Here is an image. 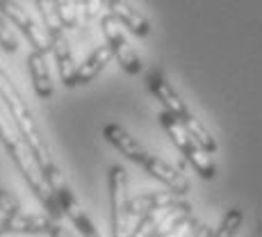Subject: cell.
Segmentation results:
<instances>
[{"instance_id":"8992f818","label":"cell","mask_w":262,"mask_h":237,"mask_svg":"<svg viewBox=\"0 0 262 237\" xmlns=\"http://www.w3.org/2000/svg\"><path fill=\"white\" fill-rule=\"evenodd\" d=\"M0 12L7 16V21L12 23V28H16L30 41L32 50H41V53H50V41L48 34L43 30V25H39L30 16V12L23 7L18 0H0Z\"/></svg>"},{"instance_id":"2e32d148","label":"cell","mask_w":262,"mask_h":237,"mask_svg":"<svg viewBox=\"0 0 262 237\" xmlns=\"http://www.w3.org/2000/svg\"><path fill=\"white\" fill-rule=\"evenodd\" d=\"M48 41H50V53H53L55 64H57L59 78H62V82L69 87V82H71V75L75 71V57H73L71 44H69L64 30H62V32L48 34Z\"/></svg>"},{"instance_id":"7402d4cb","label":"cell","mask_w":262,"mask_h":237,"mask_svg":"<svg viewBox=\"0 0 262 237\" xmlns=\"http://www.w3.org/2000/svg\"><path fill=\"white\" fill-rule=\"evenodd\" d=\"M0 212H3L5 217H16V214L23 212L21 203H18V201L14 199L5 187H0Z\"/></svg>"},{"instance_id":"484cf974","label":"cell","mask_w":262,"mask_h":237,"mask_svg":"<svg viewBox=\"0 0 262 237\" xmlns=\"http://www.w3.org/2000/svg\"><path fill=\"white\" fill-rule=\"evenodd\" d=\"M208 235H210L208 224H203V221H201V226H199V228H196V233L191 235V237H208Z\"/></svg>"},{"instance_id":"3957f363","label":"cell","mask_w":262,"mask_h":237,"mask_svg":"<svg viewBox=\"0 0 262 237\" xmlns=\"http://www.w3.org/2000/svg\"><path fill=\"white\" fill-rule=\"evenodd\" d=\"M187 219H191V205L185 201H176L167 208L153 210V212L139 217L137 226L130 228L128 237H169Z\"/></svg>"},{"instance_id":"9a60e30c","label":"cell","mask_w":262,"mask_h":237,"mask_svg":"<svg viewBox=\"0 0 262 237\" xmlns=\"http://www.w3.org/2000/svg\"><path fill=\"white\" fill-rule=\"evenodd\" d=\"M178 199V194L176 191H144V194H137V196H130V203H128V210H130V217H144L148 212H153V210H160V208H167V205L176 203Z\"/></svg>"},{"instance_id":"603a6c76","label":"cell","mask_w":262,"mask_h":237,"mask_svg":"<svg viewBox=\"0 0 262 237\" xmlns=\"http://www.w3.org/2000/svg\"><path fill=\"white\" fill-rule=\"evenodd\" d=\"M199 226H201V221L191 217V219H187L183 226H178V228H176L169 237H191V235L196 233V228H199Z\"/></svg>"},{"instance_id":"cb8c5ba5","label":"cell","mask_w":262,"mask_h":237,"mask_svg":"<svg viewBox=\"0 0 262 237\" xmlns=\"http://www.w3.org/2000/svg\"><path fill=\"white\" fill-rule=\"evenodd\" d=\"M48 235L50 237H75L62 221H50V228H48Z\"/></svg>"},{"instance_id":"8fae6325","label":"cell","mask_w":262,"mask_h":237,"mask_svg":"<svg viewBox=\"0 0 262 237\" xmlns=\"http://www.w3.org/2000/svg\"><path fill=\"white\" fill-rule=\"evenodd\" d=\"M105 9H107V14L121 25V28H128L130 32L137 34V37H146V34H150L148 18H146L144 14H139L137 9L128 3V0H107Z\"/></svg>"},{"instance_id":"d4e9b609","label":"cell","mask_w":262,"mask_h":237,"mask_svg":"<svg viewBox=\"0 0 262 237\" xmlns=\"http://www.w3.org/2000/svg\"><path fill=\"white\" fill-rule=\"evenodd\" d=\"M103 5H107V0H89V3H87V5H84V7H82L84 16H87V18L96 16V14H98V9L103 7Z\"/></svg>"},{"instance_id":"e0dca14e","label":"cell","mask_w":262,"mask_h":237,"mask_svg":"<svg viewBox=\"0 0 262 237\" xmlns=\"http://www.w3.org/2000/svg\"><path fill=\"white\" fill-rule=\"evenodd\" d=\"M180 123L185 125V130H187V133H189V137L194 139V142L199 144L201 148L205 150V153H208V155H210V153H214V150H216V139L212 137V133H210V130L205 128V125H203L199 119L194 117V114H191L189 119L180 121Z\"/></svg>"},{"instance_id":"7a4b0ae2","label":"cell","mask_w":262,"mask_h":237,"mask_svg":"<svg viewBox=\"0 0 262 237\" xmlns=\"http://www.w3.org/2000/svg\"><path fill=\"white\" fill-rule=\"evenodd\" d=\"M0 103L5 105V110H7V114L12 117L14 125H16L18 135L23 137V142L28 144L30 153H32V158L37 160L39 169H41V174H46V171L55 169L57 162H55L53 153H50L46 139L41 137V130H39L37 121H34V114L32 110L28 107V103H25L23 94L18 92L16 82L12 80V75L3 69V64H0Z\"/></svg>"},{"instance_id":"30bf717a","label":"cell","mask_w":262,"mask_h":237,"mask_svg":"<svg viewBox=\"0 0 262 237\" xmlns=\"http://www.w3.org/2000/svg\"><path fill=\"white\" fill-rule=\"evenodd\" d=\"M50 217L46 214H16L5 217L0 212V235H48Z\"/></svg>"},{"instance_id":"4316f807","label":"cell","mask_w":262,"mask_h":237,"mask_svg":"<svg viewBox=\"0 0 262 237\" xmlns=\"http://www.w3.org/2000/svg\"><path fill=\"white\" fill-rule=\"evenodd\" d=\"M75 3H78V7H80V9H82V7H84V5H87V3H89V0H75Z\"/></svg>"},{"instance_id":"5bb4252c","label":"cell","mask_w":262,"mask_h":237,"mask_svg":"<svg viewBox=\"0 0 262 237\" xmlns=\"http://www.w3.org/2000/svg\"><path fill=\"white\" fill-rule=\"evenodd\" d=\"M110 59H112V50L107 48V44H103V46L94 48V53L89 55L87 59H84L82 64H78L75 67V71L71 75V82H69V87H80V84H89L92 80L103 71L105 67L110 64Z\"/></svg>"},{"instance_id":"277c9868","label":"cell","mask_w":262,"mask_h":237,"mask_svg":"<svg viewBox=\"0 0 262 237\" xmlns=\"http://www.w3.org/2000/svg\"><path fill=\"white\" fill-rule=\"evenodd\" d=\"M160 123H162V128L167 130L171 142L178 146V150L185 155V160L191 164V169H194L196 174H199L201 178H205V180L214 178V164H212V160H210V155L189 137V133L185 130V125L180 123L178 119L171 117V114H167V112L160 114Z\"/></svg>"},{"instance_id":"6da1fadb","label":"cell","mask_w":262,"mask_h":237,"mask_svg":"<svg viewBox=\"0 0 262 237\" xmlns=\"http://www.w3.org/2000/svg\"><path fill=\"white\" fill-rule=\"evenodd\" d=\"M0 142H3L5 150L9 153V158L14 160L16 169L21 171L23 180L28 183V187L32 189V194L37 196L39 203L48 210V217L53 221H62L64 214H62V210H59L57 201H55L53 191L48 189L46 180H43V174H41V169H39L37 160L32 158L28 144H25L23 137L18 135L16 125H14V121L7 114V110H5L3 103H0Z\"/></svg>"},{"instance_id":"7c38bea8","label":"cell","mask_w":262,"mask_h":237,"mask_svg":"<svg viewBox=\"0 0 262 237\" xmlns=\"http://www.w3.org/2000/svg\"><path fill=\"white\" fill-rule=\"evenodd\" d=\"M144 171L148 176H153L155 180H160L162 185H167V189L176 191L178 196H185L189 191V180L185 174H180L178 169H176L173 164L164 162L162 158H158V155H153V158L146 162Z\"/></svg>"},{"instance_id":"44dd1931","label":"cell","mask_w":262,"mask_h":237,"mask_svg":"<svg viewBox=\"0 0 262 237\" xmlns=\"http://www.w3.org/2000/svg\"><path fill=\"white\" fill-rule=\"evenodd\" d=\"M0 48H3L5 53H16L18 50V37L3 12H0Z\"/></svg>"},{"instance_id":"5b68a950","label":"cell","mask_w":262,"mask_h":237,"mask_svg":"<svg viewBox=\"0 0 262 237\" xmlns=\"http://www.w3.org/2000/svg\"><path fill=\"white\" fill-rule=\"evenodd\" d=\"M130 194H128V171L123 166L114 164L110 169V221H112V237H128L130 235Z\"/></svg>"},{"instance_id":"ba28073f","label":"cell","mask_w":262,"mask_h":237,"mask_svg":"<svg viewBox=\"0 0 262 237\" xmlns=\"http://www.w3.org/2000/svg\"><path fill=\"white\" fill-rule=\"evenodd\" d=\"M103 137L107 139V142L112 144L121 155H125L130 162L139 164L142 169L146 166V162L153 158V153H150V150L146 148L144 144H139L137 137H133V135H130L128 130L123 128V125L114 123V121H110V123L103 125Z\"/></svg>"},{"instance_id":"ac0fdd59","label":"cell","mask_w":262,"mask_h":237,"mask_svg":"<svg viewBox=\"0 0 262 237\" xmlns=\"http://www.w3.org/2000/svg\"><path fill=\"white\" fill-rule=\"evenodd\" d=\"M242 224H244V214H242V210L233 208V210H228V212L224 214L219 228H214L208 237H235L237 235V230L242 228Z\"/></svg>"},{"instance_id":"83f0119b","label":"cell","mask_w":262,"mask_h":237,"mask_svg":"<svg viewBox=\"0 0 262 237\" xmlns=\"http://www.w3.org/2000/svg\"><path fill=\"white\" fill-rule=\"evenodd\" d=\"M0 237H12V235H0Z\"/></svg>"},{"instance_id":"d6986e66","label":"cell","mask_w":262,"mask_h":237,"mask_svg":"<svg viewBox=\"0 0 262 237\" xmlns=\"http://www.w3.org/2000/svg\"><path fill=\"white\" fill-rule=\"evenodd\" d=\"M55 9H57L59 23H62L64 30H73L80 21V7L75 0H53Z\"/></svg>"},{"instance_id":"4fadbf2b","label":"cell","mask_w":262,"mask_h":237,"mask_svg":"<svg viewBox=\"0 0 262 237\" xmlns=\"http://www.w3.org/2000/svg\"><path fill=\"white\" fill-rule=\"evenodd\" d=\"M28 71H30V80H32L34 94L39 98L48 100L55 94V84H53V75H50V67H48V53L41 50H32L28 55Z\"/></svg>"},{"instance_id":"9c48e42d","label":"cell","mask_w":262,"mask_h":237,"mask_svg":"<svg viewBox=\"0 0 262 237\" xmlns=\"http://www.w3.org/2000/svg\"><path fill=\"white\" fill-rule=\"evenodd\" d=\"M148 89L153 92L155 98L162 103V107H164V112L171 114L173 119H178V121H185V119H189L191 117V112H189V107L185 105V100L178 96V92H176L173 87L169 84V80L164 78L160 71H153L148 75Z\"/></svg>"},{"instance_id":"52a82bcc","label":"cell","mask_w":262,"mask_h":237,"mask_svg":"<svg viewBox=\"0 0 262 237\" xmlns=\"http://www.w3.org/2000/svg\"><path fill=\"white\" fill-rule=\"evenodd\" d=\"M100 28H103V34H105V44L112 50V57L121 64V69L130 75L142 71V57H139V53L133 48V44L128 41V37L121 30V25L110 14H105L100 18Z\"/></svg>"},{"instance_id":"ffe728a7","label":"cell","mask_w":262,"mask_h":237,"mask_svg":"<svg viewBox=\"0 0 262 237\" xmlns=\"http://www.w3.org/2000/svg\"><path fill=\"white\" fill-rule=\"evenodd\" d=\"M37 9L41 14V21H43V30L46 34H55V32H62V23H59L57 16V9H55L53 0H37Z\"/></svg>"}]
</instances>
